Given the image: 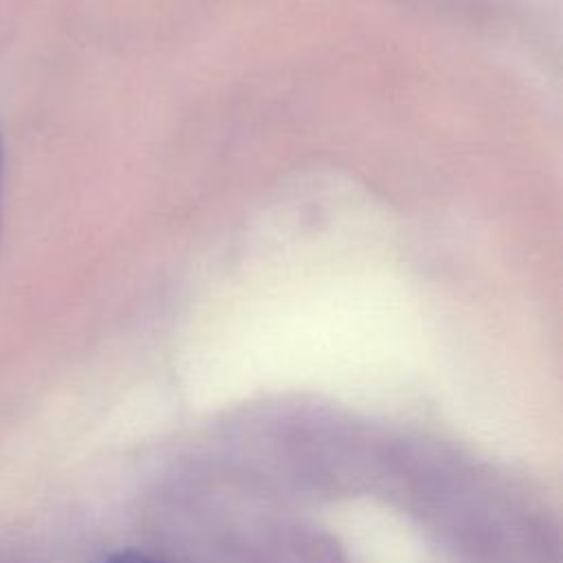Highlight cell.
<instances>
[{"label": "cell", "instance_id": "cell-1", "mask_svg": "<svg viewBox=\"0 0 563 563\" xmlns=\"http://www.w3.org/2000/svg\"><path fill=\"white\" fill-rule=\"evenodd\" d=\"M108 563H154L141 554H134V552H128V554H117L112 559H108Z\"/></svg>", "mask_w": 563, "mask_h": 563}, {"label": "cell", "instance_id": "cell-2", "mask_svg": "<svg viewBox=\"0 0 563 563\" xmlns=\"http://www.w3.org/2000/svg\"><path fill=\"white\" fill-rule=\"evenodd\" d=\"M0 172H2V143H0Z\"/></svg>", "mask_w": 563, "mask_h": 563}]
</instances>
